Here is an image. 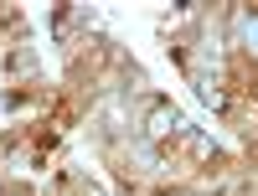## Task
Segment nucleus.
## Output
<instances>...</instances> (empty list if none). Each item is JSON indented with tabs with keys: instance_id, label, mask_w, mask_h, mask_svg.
Listing matches in <instances>:
<instances>
[{
	"instance_id": "nucleus-6",
	"label": "nucleus",
	"mask_w": 258,
	"mask_h": 196,
	"mask_svg": "<svg viewBox=\"0 0 258 196\" xmlns=\"http://www.w3.org/2000/svg\"><path fill=\"white\" fill-rule=\"evenodd\" d=\"M222 196H258V186H253V181H238V186H227Z\"/></svg>"
},
{
	"instance_id": "nucleus-5",
	"label": "nucleus",
	"mask_w": 258,
	"mask_h": 196,
	"mask_svg": "<svg viewBox=\"0 0 258 196\" xmlns=\"http://www.w3.org/2000/svg\"><path fill=\"white\" fill-rule=\"evenodd\" d=\"M0 196H41L31 181H6V191H0Z\"/></svg>"
},
{
	"instance_id": "nucleus-1",
	"label": "nucleus",
	"mask_w": 258,
	"mask_h": 196,
	"mask_svg": "<svg viewBox=\"0 0 258 196\" xmlns=\"http://www.w3.org/2000/svg\"><path fill=\"white\" fill-rule=\"evenodd\" d=\"M135 129H140V135H145L150 145L160 150V145H165V140H170V135L181 129V114H176V103H170V98L150 93V98L140 103V124H135Z\"/></svg>"
},
{
	"instance_id": "nucleus-4",
	"label": "nucleus",
	"mask_w": 258,
	"mask_h": 196,
	"mask_svg": "<svg viewBox=\"0 0 258 196\" xmlns=\"http://www.w3.org/2000/svg\"><path fill=\"white\" fill-rule=\"evenodd\" d=\"M6 73L11 83H36V52L21 41V47H6Z\"/></svg>"
},
{
	"instance_id": "nucleus-3",
	"label": "nucleus",
	"mask_w": 258,
	"mask_h": 196,
	"mask_svg": "<svg viewBox=\"0 0 258 196\" xmlns=\"http://www.w3.org/2000/svg\"><path fill=\"white\" fill-rule=\"evenodd\" d=\"M88 26H93V11H88V6H57V11H52V31H57V41H62V47L73 41V31L83 36Z\"/></svg>"
},
{
	"instance_id": "nucleus-2",
	"label": "nucleus",
	"mask_w": 258,
	"mask_h": 196,
	"mask_svg": "<svg viewBox=\"0 0 258 196\" xmlns=\"http://www.w3.org/2000/svg\"><path fill=\"white\" fill-rule=\"evenodd\" d=\"M222 124L238 129L248 145H258V98H232V103H222Z\"/></svg>"
}]
</instances>
